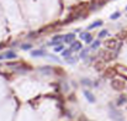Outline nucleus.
I'll list each match as a JSON object with an SVG mask.
<instances>
[{"instance_id":"obj_13","label":"nucleus","mask_w":127,"mask_h":121,"mask_svg":"<svg viewBox=\"0 0 127 121\" xmlns=\"http://www.w3.org/2000/svg\"><path fill=\"white\" fill-rule=\"evenodd\" d=\"M70 53H72V51H70V48L69 50H64V51H63V57H66V58H69L70 57Z\"/></svg>"},{"instance_id":"obj_15","label":"nucleus","mask_w":127,"mask_h":121,"mask_svg":"<svg viewBox=\"0 0 127 121\" xmlns=\"http://www.w3.org/2000/svg\"><path fill=\"white\" fill-rule=\"evenodd\" d=\"M107 34H109V32H107V30H102V31H100L99 37H100V38H102V37H105V36H106Z\"/></svg>"},{"instance_id":"obj_2","label":"nucleus","mask_w":127,"mask_h":121,"mask_svg":"<svg viewBox=\"0 0 127 121\" xmlns=\"http://www.w3.org/2000/svg\"><path fill=\"white\" fill-rule=\"evenodd\" d=\"M104 45H105V47H106L107 50H115L119 43H117V40L116 38H109V40L105 41Z\"/></svg>"},{"instance_id":"obj_6","label":"nucleus","mask_w":127,"mask_h":121,"mask_svg":"<svg viewBox=\"0 0 127 121\" xmlns=\"http://www.w3.org/2000/svg\"><path fill=\"white\" fill-rule=\"evenodd\" d=\"M80 37H81L83 40H85L87 43H90V42L93 41V36H91L90 34H88V32H83V34L80 35Z\"/></svg>"},{"instance_id":"obj_7","label":"nucleus","mask_w":127,"mask_h":121,"mask_svg":"<svg viewBox=\"0 0 127 121\" xmlns=\"http://www.w3.org/2000/svg\"><path fill=\"white\" fill-rule=\"evenodd\" d=\"M84 95H85V98L88 99L90 103H94V101H95V96H94L93 93H90L89 90H84Z\"/></svg>"},{"instance_id":"obj_20","label":"nucleus","mask_w":127,"mask_h":121,"mask_svg":"<svg viewBox=\"0 0 127 121\" xmlns=\"http://www.w3.org/2000/svg\"><path fill=\"white\" fill-rule=\"evenodd\" d=\"M6 57H7V58H15L16 54H14L13 52H9V53H6Z\"/></svg>"},{"instance_id":"obj_24","label":"nucleus","mask_w":127,"mask_h":121,"mask_svg":"<svg viewBox=\"0 0 127 121\" xmlns=\"http://www.w3.org/2000/svg\"><path fill=\"white\" fill-rule=\"evenodd\" d=\"M85 121H88V120H85Z\"/></svg>"},{"instance_id":"obj_12","label":"nucleus","mask_w":127,"mask_h":121,"mask_svg":"<svg viewBox=\"0 0 127 121\" xmlns=\"http://www.w3.org/2000/svg\"><path fill=\"white\" fill-rule=\"evenodd\" d=\"M126 101H127V96H126V95H121V96L119 98V100H117V103H116V104L120 106V105L126 104Z\"/></svg>"},{"instance_id":"obj_1","label":"nucleus","mask_w":127,"mask_h":121,"mask_svg":"<svg viewBox=\"0 0 127 121\" xmlns=\"http://www.w3.org/2000/svg\"><path fill=\"white\" fill-rule=\"evenodd\" d=\"M111 86H112V89L117 90V92H121V90H123V89H125L126 84H125V82H123L122 79L114 78V79L111 80Z\"/></svg>"},{"instance_id":"obj_18","label":"nucleus","mask_w":127,"mask_h":121,"mask_svg":"<svg viewBox=\"0 0 127 121\" xmlns=\"http://www.w3.org/2000/svg\"><path fill=\"white\" fill-rule=\"evenodd\" d=\"M120 15H121V14H120L119 11H116L115 14H112V15H111V19H112V20H114V19H117V17H120Z\"/></svg>"},{"instance_id":"obj_16","label":"nucleus","mask_w":127,"mask_h":121,"mask_svg":"<svg viewBox=\"0 0 127 121\" xmlns=\"http://www.w3.org/2000/svg\"><path fill=\"white\" fill-rule=\"evenodd\" d=\"M99 45H100V41H99V40L94 41V42H93V46H91V48H94V50H95V48H98V47H99Z\"/></svg>"},{"instance_id":"obj_5","label":"nucleus","mask_w":127,"mask_h":121,"mask_svg":"<svg viewBox=\"0 0 127 121\" xmlns=\"http://www.w3.org/2000/svg\"><path fill=\"white\" fill-rule=\"evenodd\" d=\"M105 65H106V63H105L102 59H99L96 63H95V65H94V67H95V69H96V71H102Z\"/></svg>"},{"instance_id":"obj_11","label":"nucleus","mask_w":127,"mask_h":121,"mask_svg":"<svg viewBox=\"0 0 127 121\" xmlns=\"http://www.w3.org/2000/svg\"><path fill=\"white\" fill-rule=\"evenodd\" d=\"M101 25H102V21H101V20H98V21H95V22H93V24L88 27V30H93V28L99 27V26H101Z\"/></svg>"},{"instance_id":"obj_4","label":"nucleus","mask_w":127,"mask_h":121,"mask_svg":"<svg viewBox=\"0 0 127 121\" xmlns=\"http://www.w3.org/2000/svg\"><path fill=\"white\" fill-rule=\"evenodd\" d=\"M79 50H81V43L79 41H73L70 46V51H79Z\"/></svg>"},{"instance_id":"obj_9","label":"nucleus","mask_w":127,"mask_h":121,"mask_svg":"<svg viewBox=\"0 0 127 121\" xmlns=\"http://www.w3.org/2000/svg\"><path fill=\"white\" fill-rule=\"evenodd\" d=\"M74 37H75L74 34H68V35H66L64 37H63V40H64V42H67V43H72L74 41Z\"/></svg>"},{"instance_id":"obj_3","label":"nucleus","mask_w":127,"mask_h":121,"mask_svg":"<svg viewBox=\"0 0 127 121\" xmlns=\"http://www.w3.org/2000/svg\"><path fill=\"white\" fill-rule=\"evenodd\" d=\"M117 74V71H116V68L114 67H109L104 71V77L105 78H114V77Z\"/></svg>"},{"instance_id":"obj_23","label":"nucleus","mask_w":127,"mask_h":121,"mask_svg":"<svg viewBox=\"0 0 127 121\" xmlns=\"http://www.w3.org/2000/svg\"><path fill=\"white\" fill-rule=\"evenodd\" d=\"M126 10H127V7H126Z\"/></svg>"},{"instance_id":"obj_21","label":"nucleus","mask_w":127,"mask_h":121,"mask_svg":"<svg viewBox=\"0 0 127 121\" xmlns=\"http://www.w3.org/2000/svg\"><path fill=\"white\" fill-rule=\"evenodd\" d=\"M62 50H63V46H62V45L54 47V52H59V51H62Z\"/></svg>"},{"instance_id":"obj_10","label":"nucleus","mask_w":127,"mask_h":121,"mask_svg":"<svg viewBox=\"0 0 127 121\" xmlns=\"http://www.w3.org/2000/svg\"><path fill=\"white\" fill-rule=\"evenodd\" d=\"M116 37H117L119 40H121V41H123L125 38H127V30H122V31H120Z\"/></svg>"},{"instance_id":"obj_17","label":"nucleus","mask_w":127,"mask_h":121,"mask_svg":"<svg viewBox=\"0 0 127 121\" xmlns=\"http://www.w3.org/2000/svg\"><path fill=\"white\" fill-rule=\"evenodd\" d=\"M88 52H89L88 50H83V51H81V54H80L81 58H85V57L88 56Z\"/></svg>"},{"instance_id":"obj_22","label":"nucleus","mask_w":127,"mask_h":121,"mask_svg":"<svg viewBox=\"0 0 127 121\" xmlns=\"http://www.w3.org/2000/svg\"><path fill=\"white\" fill-rule=\"evenodd\" d=\"M31 47H32V45H28V43H27V45H24V46H22L24 50H30Z\"/></svg>"},{"instance_id":"obj_19","label":"nucleus","mask_w":127,"mask_h":121,"mask_svg":"<svg viewBox=\"0 0 127 121\" xmlns=\"http://www.w3.org/2000/svg\"><path fill=\"white\" fill-rule=\"evenodd\" d=\"M81 83H83L84 85H91V82H90L89 79H83V80H81Z\"/></svg>"},{"instance_id":"obj_14","label":"nucleus","mask_w":127,"mask_h":121,"mask_svg":"<svg viewBox=\"0 0 127 121\" xmlns=\"http://www.w3.org/2000/svg\"><path fill=\"white\" fill-rule=\"evenodd\" d=\"M77 61H78V58H77V57H74V58H70V57H69V58H67V63H69V64L75 63Z\"/></svg>"},{"instance_id":"obj_8","label":"nucleus","mask_w":127,"mask_h":121,"mask_svg":"<svg viewBox=\"0 0 127 121\" xmlns=\"http://www.w3.org/2000/svg\"><path fill=\"white\" fill-rule=\"evenodd\" d=\"M31 54H32L33 57H41V56H46L47 53L43 50H36V51H32V53H31Z\"/></svg>"}]
</instances>
